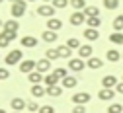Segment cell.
Segmentation results:
<instances>
[{"label":"cell","instance_id":"7","mask_svg":"<svg viewBox=\"0 0 123 113\" xmlns=\"http://www.w3.org/2000/svg\"><path fill=\"white\" fill-rule=\"evenodd\" d=\"M35 14H39V16L49 20V18H55V8H53V4H41Z\"/></svg>","mask_w":123,"mask_h":113},{"label":"cell","instance_id":"45","mask_svg":"<svg viewBox=\"0 0 123 113\" xmlns=\"http://www.w3.org/2000/svg\"><path fill=\"white\" fill-rule=\"evenodd\" d=\"M43 2H45V4H47V2H53V0H43Z\"/></svg>","mask_w":123,"mask_h":113},{"label":"cell","instance_id":"28","mask_svg":"<svg viewBox=\"0 0 123 113\" xmlns=\"http://www.w3.org/2000/svg\"><path fill=\"white\" fill-rule=\"evenodd\" d=\"M110 41L113 45H123V33L121 31H113V33L110 35Z\"/></svg>","mask_w":123,"mask_h":113},{"label":"cell","instance_id":"38","mask_svg":"<svg viewBox=\"0 0 123 113\" xmlns=\"http://www.w3.org/2000/svg\"><path fill=\"white\" fill-rule=\"evenodd\" d=\"M27 111L37 113V111H39V103H37V101H27Z\"/></svg>","mask_w":123,"mask_h":113},{"label":"cell","instance_id":"34","mask_svg":"<svg viewBox=\"0 0 123 113\" xmlns=\"http://www.w3.org/2000/svg\"><path fill=\"white\" fill-rule=\"evenodd\" d=\"M51 4H53L55 10H63V8H67V6L70 4V0H53Z\"/></svg>","mask_w":123,"mask_h":113},{"label":"cell","instance_id":"27","mask_svg":"<svg viewBox=\"0 0 123 113\" xmlns=\"http://www.w3.org/2000/svg\"><path fill=\"white\" fill-rule=\"evenodd\" d=\"M100 25H102V20H100V16H98V18H86V27L98 29Z\"/></svg>","mask_w":123,"mask_h":113},{"label":"cell","instance_id":"13","mask_svg":"<svg viewBox=\"0 0 123 113\" xmlns=\"http://www.w3.org/2000/svg\"><path fill=\"white\" fill-rule=\"evenodd\" d=\"M20 43L25 47V49H33V47H37V37H33V35H24V37L20 39Z\"/></svg>","mask_w":123,"mask_h":113},{"label":"cell","instance_id":"42","mask_svg":"<svg viewBox=\"0 0 123 113\" xmlns=\"http://www.w3.org/2000/svg\"><path fill=\"white\" fill-rule=\"evenodd\" d=\"M115 92H117V94H123V82H119V84L115 86Z\"/></svg>","mask_w":123,"mask_h":113},{"label":"cell","instance_id":"32","mask_svg":"<svg viewBox=\"0 0 123 113\" xmlns=\"http://www.w3.org/2000/svg\"><path fill=\"white\" fill-rule=\"evenodd\" d=\"M43 82H45V86H57V84H59V78L51 72V74H47V76H45V80H43Z\"/></svg>","mask_w":123,"mask_h":113},{"label":"cell","instance_id":"20","mask_svg":"<svg viewBox=\"0 0 123 113\" xmlns=\"http://www.w3.org/2000/svg\"><path fill=\"white\" fill-rule=\"evenodd\" d=\"M57 51H59V57L61 59H72V49H70L68 45H59Z\"/></svg>","mask_w":123,"mask_h":113},{"label":"cell","instance_id":"48","mask_svg":"<svg viewBox=\"0 0 123 113\" xmlns=\"http://www.w3.org/2000/svg\"><path fill=\"white\" fill-rule=\"evenodd\" d=\"M12 113H22V111H12Z\"/></svg>","mask_w":123,"mask_h":113},{"label":"cell","instance_id":"25","mask_svg":"<svg viewBox=\"0 0 123 113\" xmlns=\"http://www.w3.org/2000/svg\"><path fill=\"white\" fill-rule=\"evenodd\" d=\"M82 12H84L86 18H98V16H100V8L98 6H86Z\"/></svg>","mask_w":123,"mask_h":113},{"label":"cell","instance_id":"2","mask_svg":"<svg viewBox=\"0 0 123 113\" xmlns=\"http://www.w3.org/2000/svg\"><path fill=\"white\" fill-rule=\"evenodd\" d=\"M24 60V55H22V51L20 49H12L6 57H4V62L8 64V66H14V64H20Z\"/></svg>","mask_w":123,"mask_h":113},{"label":"cell","instance_id":"35","mask_svg":"<svg viewBox=\"0 0 123 113\" xmlns=\"http://www.w3.org/2000/svg\"><path fill=\"white\" fill-rule=\"evenodd\" d=\"M107 113H123V105L121 103H111L107 107Z\"/></svg>","mask_w":123,"mask_h":113},{"label":"cell","instance_id":"30","mask_svg":"<svg viewBox=\"0 0 123 113\" xmlns=\"http://www.w3.org/2000/svg\"><path fill=\"white\" fill-rule=\"evenodd\" d=\"M70 6L74 8V12H82L86 8V0H70Z\"/></svg>","mask_w":123,"mask_h":113},{"label":"cell","instance_id":"26","mask_svg":"<svg viewBox=\"0 0 123 113\" xmlns=\"http://www.w3.org/2000/svg\"><path fill=\"white\" fill-rule=\"evenodd\" d=\"M105 59L110 60V62H117V60H121V53L117 49H110V51L105 53Z\"/></svg>","mask_w":123,"mask_h":113},{"label":"cell","instance_id":"23","mask_svg":"<svg viewBox=\"0 0 123 113\" xmlns=\"http://www.w3.org/2000/svg\"><path fill=\"white\" fill-rule=\"evenodd\" d=\"M29 92H31V95H33V98H43V95L47 94V88H43L41 84H33Z\"/></svg>","mask_w":123,"mask_h":113},{"label":"cell","instance_id":"12","mask_svg":"<svg viewBox=\"0 0 123 113\" xmlns=\"http://www.w3.org/2000/svg\"><path fill=\"white\" fill-rule=\"evenodd\" d=\"M10 107H12L14 111H24V109H27V101H25L24 98H14V100L10 101Z\"/></svg>","mask_w":123,"mask_h":113},{"label":"cell","instance_id":"18","mask_svg":"<svg viewBox=\"0 0 123 113\" xmlns=\"http://www.w3.org/2000/svg\"><path fill=\"white\" fill-rule=\"evenodd\" d=\"M92 53H94V49H92V45H80V49H78V57L80 59H90Z\"/></svg>","mask_w":123,"mask_h":113},{"label":"cell","instance_id":"50","mask_svg":"<svg viewBox=\"0 0 123 113\" xmlns=\"http://www.w3.org/2000/svg\"><path fill=\"white\" fill-rule=\"evenodd\" d=\"M2 2H4V0H0V4H2Z\"/></svg>","mask_w":123,"mask_h":113},{"label":"cell","instance_id":"19","mask_svg":"<svg viewBox=\"0 0 123 113\" xmlns=\"http://www.w3.org/2000/svg\"><path fill=\"white\" fill-rule=\"evenodd\" d=\"M18 29H20V22L18 20H6L4 22V29L2 31H16V33H18Z\"/></svg>","mask_w":123,"mask_h":113},{"label":"cell","instance_id":"5","mask_svg":"<svg viewBox=\"0 0 123 113\" xmlns=\"http://www.w3.org/2000/svg\"><path fill=\"white\" fill-rule=\"evenodd\" d=\"M90 100H92L90 92H76V94H72V103L74 105H86Z\"/></svg>","mask_w":123,"mask_h":113},{"label":"cell","instance_id":"21","mask_svg":"<svg viewBox=\"0 0 123 113\" xmlns=\"http://www.w3.org/2000/svg\"><path fill=\"white\" fill-rule=\"evenodd\" d=\"M27 80H29V82H31V86H33V84H41L43 80H45V76H43L41 72L33 70V72H29V74H27Z\"/></svg>","mask_w":123,"mask_h":113},{"label":"cell","instance_id":"15","mask_svg":"<svg viewBox=\"0 0 123 113\" xmlns=\"http://www.w3.org/2000/svg\"><path fill=\"white\" fill-rule=\"evenodd\" d=\"M86 66H88V68H92V70H98V68H102V66H104V60H102V59H98V57H90V59L86 60Z\"/></svg>","mask_w":123,"mask_h":113},{"label":"cell","instance_id":"1","mask_svg":"<svg viewBox=\"0 0 123 113\" xmlns=\"http://www.w3.org/2000/svg\"><path fill=\"white\" fill-rule=\"evenodd\" d=\"M27 12V2L25 0H18L16 4H12V10H10V14H12V18L14 20H20V18H24V14Z\"/></svg>","mask_w":123,"mask_h":113},{"label":"cell","instance_id":"11","mask_svg":"<svg viewBox=\"0 0 123 113\" xmlns=\"http://www.w3.org/2000/svg\"><path fill=\"white\" fill-rule=\"evenodd\" d=\"M41 39H43L45 43L53 45V43H57V39H59V33H57V31H51V29H45L43 33H41Z\"/></svg>","mask_w":123,"mask_h":113},{"label":"cell","instance_id":"40","mask_svg":"<svg viewBox=\"0 0 123 113\" xmlns=\"http://www.w3.org/2000/svg\"><path fill=\"white\" fill-rule=\"evenodd\" d=\"M10 78V70L8 68H0V80H8Z\"/></svg>","mask_w":123,"mask_h":113},{"label":"cell","instance_id":"43","mask_svg":"<svg viewBox=\"0 0 123 113\" xmlns=\"http://www.w3.org/2000/svg\"><path fill=\"white\" fill-rule=\"evenodd\" d=\"M8 2H12V4H16V2H18V0H8Z\"/></svg>","mask_w":123,"mask_h":113},{"label":"cell","instance_id":"31","mask_svg":"<svg viewBox=\"0 0 123 113\" xmlns=\"http://www.w3.org/2000/svg\"><path fill=\"white\" fill-rule=\"evenodd\" d=\"M105 10H117L119 8V0H102Z\"/></svg>","mask_w":123,"mask_h":113},{"label":"cell","instance_id":"6","mask_svg":"<svg viewBox=\"0 0 123 113\" xmlns=\"http://www.w3.org/2000/svg\"><path fill=\"white\" fill-rule=\"evenodd\" d=\"M84 66H86V60H84V59H80V57L68 59V68H70L72 72H82Z\"/></svg>","mask_w":123,"mask_h":113},{"label":"cell","instance_id":"51","mask_svg":"<svg viewBox=\"0 0 123 113\" xmlns=\"http://www.w3.org/2000/svg\"><path fill=\"white\" fill-rule=\"evenodd\" d=\"M121 82H123V76H121Z\"/></svg>","mask_w":123,"mask_h":113},{"label":"cell","instance_id":"17","mask_svg":"<svg viewBox=\"0 0 123 113\" xmlns=\"http://www.w3.org/2000/svg\"><path fill=\"white\" fill-rule=\"evenodd\" d=\"M76 84H78V78L76 76H65L63 78V88L65 90H72V88H76Z\"/></svg>","mask_w":123,"mask_h":113},{"label":"cell","instance_id":"10","mask_svg":"<svg viewBox=\"0 0 123 113\" xmlns=\"http://www.w3.org/2000/svg\"><path fill=\"white\" fill-rule=\"evenodd\" d=\"M117 84H119V82H117V76H113V74H107V76L102 78V88H111V90H115Z\"/></svg>","mask_w":123,"mask_h":113},{"label":"cell","instance_id":"47","mask_svg":"<svg viewBox=\"0 0 123 113\" xmlns=\"http://www.w3.org/2000/svg\"><path fill=\"white\" fill-rule=\"evenodd\" d=\"M25 2H35V0H25Z\"/></svg>","mask_w":123,"mask_h":113},{"label":"cell","instance_id":"14","mask_svg":"<svg viewBox=\"0 0 123 113\" xmlns=\"http://www.w3.org/2000/svg\"><path fill=\"white\" fill-rule=\"evenodd\" d=\"M35 70H37V72H41V74L49 72V70H51V60H49V59H41V60H37Z\"/></svg>","mask_w":123,"mask_h":113},{"label":"cell","instance_id":"49","mask_svg":"<svg viewBox=\"0 0 123 113\" xmlns=\"http://www.w3.org/2000/svg\"><path fill=\"white\" fill-rule=\"evenodd\" d=\"M121 60H123V53H121Z\"/></svg>","mask_w":123,"mask_h":113},{"label":"cell","instance_id":"41","mask_svg":"<svg viewBox=\"0 0 123 113\" xmlns=\"http://www.w3.org/2000/svg\"><path fill=\"white\" fill-rule=\"evenodd\" d=\"M72 113H86V105H74Z\"/></svg>","mask_w":123,"mask_h":113},{"label":"cell","instance_id":"16","mask_svg":"<svg viewBox=\"0 0 123 113\" xmlns=\"http://www.w3.org/2000/svg\"><path fill=\"white\" fill-rule=\"evenodd\" d=\"M82 35H84L88 41H98V39H100V31H98V29H92V27H86V29L82 31Z\"/></svg>","mask_w":123,"mask_h":113},{"label":"cell","instance_id":"3","mask_svg":"<svg viewBox=\"0 0 123 113\" xmlns=\"http://www.w3.org/2000/svg\"><path fill=\"white\" fill-rule=\"evenodd\" d=\"M18 39V33L16 31H0V49H4V47H8L12 41Z\"/></svg>","mask_w":123,"mask_h":113},{"label":"cell","instance_id":"37","mask_svg":"<svg viewBox=\"0 0 123 113\" xmlns=\"http://www.w3.org/2000/svg\"><path fill=\"white\" fill-rule=\"evenodd\" d=\"M53 74H55V76H57L59 80H63L65 76H68V72H67V68H55V70H53Z\"/></svg>","mask_w":123,"mask_h":113},{"label":"cell","instance_id":"9","mask_svg":"<svg viewBox=\"0 0 123 113\" xmlns=\"http://www.w3.org/2000/svg\"><path fill=\"white\" fill-rule=\"evenodd\" d=\"M115 90H111V88H102L100 92H98V98L102 100V101H111L113 98H115Z\"/></svg>","mask_w":123,"mask_h":113},{"label":"cell","instance_id":"33","mask_svg":"<svg viewBox=\"0 0 123 113\" xmlns=\"http://www.w3.org/2000/svg\"><path fill=\"white\" fill-rule=\"evenodd\" d=\"M113 29L115 31H121L123 29V14H119V16H115V18H113Z\"/></svg>","mask_w":123,"mask_h":113},{"label":"cell","instance_id":"4","mask_svg":"<svg viewBox=\"0 0 123 113\" xmlns=\"http://www.w3.org/2000/svg\"><path fill=\"white\" fill-rule=\"evenodd\" d=\"M37 66V60H31V59H24L20 64H18V68L22 74H29V72H33Z\"/></svg>","mask_w":123,"mask_h":113},{"label":"cell","instance_id":"44","mask_svg":"<svg viewBox=\"0 0 123 113\" xmlns=\"http://www.w3.org/2000/svg\"><path fill=\"white\" fill-rule=\"evenodd\" d=\"M0 27H4V22H2V20H0Z\"/></svg>","mask_w":123,"mask_h":113},{"label":"cell","instance_id":"24","mask_svg":"<svg viewBox=\"0 0 123 113\" xmlns=\"http://www.w3.org/2000/svg\"><path fill=\"white\" fill-rule=\"evenodd\" d=\"M61 27H63V22H61L59 18H49V20H47V29H51V31H59Z\"/></svg>","mask_w":123,"mask_h":113},{"label":"cell","instance_id":"46","mask_svg":"<svg viewBox=\"0 0 123 113\" xmlns=\"http://www.w3.org/2000/svg\"><path fill=\"white\" fill-rule=\"evenodd\" d=\"M0 113H6V109H0Z\"/></svg>","mask_w":123,"mask_h":113},{"label":"cell","instance_id":"36","mask_svg":"<svg viewBox=\"0 0 123 113\" xmlns=\"http://www.w3.org/2000/svg\"><path fill=\"white\" fill-rule=\"evenodd\" d=\"M67 45L70 47V49H80V41L76 39V37H68L67 39Z\"/></svg>","mask_w":123,"mask_h":113},{"label":"cell","instance_id":"29","mask_svg":"<svg viewBox=\"0 0 123 113\" xmlns=\"http://www.w3.org/2000/svg\"><path fill=\"white\" fill-rule=\"evenodd\" d=\"M45 59H49V60H57V59H61V57H59V51H57V47H51V49L45 51Z\"/></svg>","mask_w":123,"mask_h":113},{"label":"cell","instance_id":"39","mask_svg":"<svg viewBox=\"0 0 123 113\" xmlns=\"http://www.w3.org/2000/svg\"><path fill=\"white\" fill-rule=\"evenodd\" d=\"M39 113H55V107L53 105H41L39 107Z\"/></svg>","mask_w":123,"mask_h":113},{"label":"cell","instance_id":"22","mask_svg":"<svg viewBox=\"0 0 123 113\" xmlns=\"http://www.w3.org/2000/svg\"><path fill=\"white\" fill-rule=\"evenodd\" d=\"M63 86H47V95H51V98H61V95H63Z\"/></svg>","mask_w":123,"mask_h":113},{"label":"cell","instance_id":"8","mask_svg":"<svg viewBox=\"0 0 123 113\" xmlns=\"http://www.w3.org/2000/svg\"><path fill=\"white\" fill-rule=\"evenodd\" d=\"M68 22H70V25H82V24H86V16H84V12H72L70 14V18H68Z\"/></svg>","mask_w":123,"mask_h":113}]
</instances>
